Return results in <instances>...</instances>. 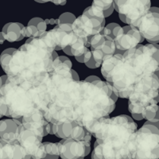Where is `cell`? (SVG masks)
Wrapping results in <instances>:
<instances>
[{"label": "cell", "mask_w": 159, "mask_h": 159, "mask_svg": "<svg viewBox=\"0 0 159 159\" xmlns=\"http://www.w3.org/2000/svg\"><path fill=\"white\" fill-rule=\"evenodd\" d=\"M55 48L56 42L51 30L38 31L15 49L4 72L7 76L38 84L52 64V52Z\"/></svg>", "instance_id": "cell-1"}, {"label": "cell", "mask_w": 159, "mask_h": 159, "mask_svg": "<svg viewBox=\"0 0 159 159\" xmlns=\"http://www.w3.org/2000/svg\"><path fill=\"white\" fill-rule=\"evenodd\" d=\"M159 71V48L157 43L138 45L123 52L107 81L119 97L128 98L136 82L145 75Z\"/></svg>", "instance_id": "cell-2"}, {"label": "cell", "mask_w": 159, "mask_h": 159, "mask_svg": "<svg viewBox=\"0 0 159 159\" xmlns=\"http://www.w3.org/2000/svg\"><path fill=\"white\" fill-rule=\"evenodd\" d=\"M137 127L133 119L125 115L102 117L92 122L84 127L96 139L92 158H129V139Z\"/></svg>", "instance_id": "cell-3"}, {"label": "cell", "mask_w": 159, "mask_h": 159, "mask_svg": "<svg viewBox=\"0 0 159 159\" xmlns=\"http://www.w3.org/2000/svg\"><path fill=\"white\" fill-rule=\"evenodd\" d=\"M48 102L38 86L18 76H7L0 87V114L22 120L38 110L45 111Z\"/></svg>", "instance_id": "cell-4"}, {"label": "cell", "mask_w": 159, "mask_h": 159, "mask_svg": "<svg viewBox=\"0 0 159 159\" xmlns=\"http://www.w3.org/2000/svg\"><path fill=\"white\" fill-rule=\"evenodd\" d=\"M113 92L107 81L100 79L92 82L80 80L79 91L72 107L74 121L87 127L99 118L108 117L116 108V102L111 99Z\"/></svg>", "instance_id": "cell-5"}, {"label": "cell", "mask_w": 159, "mask_h": 159, "mask_svg": "<svg viewBox=\"0 0 159 159\" xmlns=\"http://www.w3.org/2000/svg\"><path fill=\"white\" fill-rule=\"evenodd\" d=\"M129 158L159 157V130L147 121L130 135L128 143Z\"/></svg>", "instance_id": "cell-6"}, {"label": "cell", "mask_w": 159, "mask_h": 159, "mask_svg": "<svg viewBox=\"0 0 159 159\" xmlns=\"http://www.w3.org/2000/svg\"><path fill=\"white\" fill-rule=\"evenodd\" d=\"M158 75H145L138 80L128 97V110L133 113L142 114L148 107L158 103Z\"/></svg>", "instance_id": "cell-7"}, {"label": "cell", "mask_w": 159, "mask_h": 159, "mask_svg": "<svg viewBox=\"0 0 159 159\" xmlns=\"http://www.w3.org/2000/svg\"><path fill=\"white\" fill-rule=\"evenodd\" d=\"M105 26L103 11L92 5L86 8L83 15L76 18L72 23V32L79 37H89L101 30Z\"/></svg>", "instance_id": "cell-8"}, {"label": "cell", "mask_w": 159, "mask_h": 159, "mask_svg": "<svg viewBox=\"0 0 159 159\" xmlns=\"http://www.w3.org/2000/svg\"><path fill=\"white\" fill-rule=\"evenodd\" d=\"M113 6L122 22L136 27L139 19L150 8L151 2L150 0H114Z\"/></svg>", "instance_id": "cell-9"}, {"label": "cell", "mask_w": 159, "mask_h": 159, "mask_svg": "<svg viewBox=\"0 0 159 159\" xmlns=\"http://www.w3.org/2000/svg\"><path fill=\"white\" fill-rule=\"evenodd\" d=\"M42 140V137L25 129L22 123L19 125L17 141L25 150L26 158H45L46 152Z\"/></svg>", "instance_id": "cell-10"}, {"label": "cell", "mask_w": 159, "mask_h": 159, "mask_svg": "<svg viewBox=\"0 0 159 159\" xmlns=\"http://www.w3.org/2000/svg\"><path fill=\"white\" fill-rule=\"evenodd\" d=\"M137 29L142 36L151 43L159 42V9L150 7L138 22Z\"/></svg>", "instance_id": "cell-11"}, {"label": "cell", "mask_w": 159, "mask_h": 159, "mask_svg": "<svg viewBox=\"0 0 159 159\" xmlns=\"http://www.w3.org/2000/svg\"><path fill=\"white\" fill-rule=\"evenodd\" d=\"M116 49L127 51L135 47L144 41V38L139 33L137 27L133 25H126L121 27L114 39Z\"/></svg>", "instance_id": "cell-12"}, {"label": "cell", "mask_w": 159, "mask_h": 159, "mask_svg": "<svg viewBox=\"0 0 159 159\" xmlns=\"http://www.w3.org/2000/svg\"><path fill=\"white\" fill-rule=\"evenodd\" d=\"M59 156L64 159L83 158L86 155V142L84 140H75L62 139L57 143Z\"/></svg>", "instance_id": "cell-13"}, {"label": "cell", "mask_w": 159, "mask_h": 159, "mask_svg": "<svg viewBox=\"0 0 159 159\" xmlns=\"http://www.w3.org/2000/svg\"><path fill=\"white\" fill-rule=\"evenodd\" d=\"M21 123L25 129L34 132L41 137L49 134L51 123L48 122L44 116V112L38 110L29 116H23Z\"/></svg>", "instance_id": "cell-14"}, {"label": "cell", "mask_w": 159, "mask_h": 159, "mask_svg": "<svg viewBox=\"0 0 159 159\" xmlns=\"http://www.w3.org/2000/svg\"><path fill=\"white\" fill-rule=\"evenodd\" d=\"M49 134H55L61 139H70L83 140L85 134V128L78 124L76 121L56 125L51 123Z\"/></svg>", "instance_id": "cell-15"}, {"label": "cell", "mask_w": 159, "mask_h": 159, "mask_svg": "<svg viewBox=\"0 0 159 159\" xmlns=\"http://www.w3.org/2000/svg\"><path fill=\"white\" fill-rule=\"evenodd\" d=\"M26 158L25 150L18 141L4 142L0 140V159Z\"/></svg>", "instance_id": "cell-16"}, {"label": "cell", "mask_w": 159, "mask_h": 159, "mask_svg": "<svg viewBox=\"0 0 159 159\" xmlns=\"http://www.w3.org/2000/svg\"><path fill=\"white\" fill-rule=\"evenodd\" d=\"M21 121L17 119H3L0 121V140L4 142L16 141L18 129Z\"/></svg>", "instance_id": "cell-17"}, {"label": "cell", "mask_w": 159, "mask_h": 159, "mask_svg": "<svg viewBox=\"0 0 159 159\" xmlns=\"http://www.w3.org/2000/svg\"><path fill=\"white\" fill-rule=\"evenodd\" d=\"M2 34L8 42H19L25 37V27L19 22H9L2 28Z\"/></svg>", "instance_id": "cell-18"}, {"label": "cell", "mask_w": 159, "mask_h": 159, "mask_svg": "<svg viewBox=\"0 0 159 159\" xmlns=\"http://www.w3.org/2000/svg\"><path fill=\"white\" fill-rule=\"evenodd\" d=\"M69 45H70L72 56L77 57L80 56L84 52H86L88 47L90 46V44L89 42V38L79 37L74 34L72 42Z\"/></svg>", "instance_id": "cell-19"}, {"label": "cell", "mask_w": 159, "mask_h": 159, "mask_svg": "<svg viewBox=\"0 0 159 159\" xmlns=\"http://www.w3.org/2000/svg\"><path fill=\"white\" fill-rule=\"evenodd\" d=\"M123 54L122 53H117L115 52L114 54L107 56L103 58L102 61V68H101V73L103 77L107 80L110 76L111 72L113 70L114 67L116 64L119 61V60L121 59Z\"/></svg>", "instance_id": "cell-20"}, {"label": "cell", "mask_w": 159, "mask_h": 159, "mask_svg": "<svg viewBox=\"0 0 159 159\" xmlns=\"http://www.w3.org/2000/svg\"><path fill=\"white\" fill-rule=\"evenodd\" d=\"M45 147V158H58L59 157V150H58L57 143H52L49 142L43 143Z\"/></svg>", "instance_id": "cell-21"}, {"label": "cell", "mask_w": 159, "mask_h": 159, "mask_svg": "<svg viewBox=\"0 0 159 159\" xmlns=\"http://www.w3.org/2000/svg\"><path fill=\"white\" fill-rule=\"evenodd\" d=\"M15 49H14V48H9V49H5L0 55V65L2 66L3 71H5L7 67L11 55H12L13 52H15Z\"/></svg>", "instance_id": "cell-22"}, {"label": "cell", "mask_w": 159, "mask_h": 159, "mask_svg": "<svg viewBox=\"0 0 159 159\" xmlns=\"http://www.w3.org/2000/svg\"><path fill=\"white\" fill-rule=\"evenodd\" d=\"M29 25H34L35 27L38 29V31H44L46 30L47 28V23L45 22V20H43L41 18H34L30 20V22H28Z\"/></svg>", "instance_id": "cell-23"}, {"label": "cell", "mask_w": 159, "mask_h": 159, "mask_svg": "<svg viewBox=\"0 0 159 159\" xmlns=\"http://www.w3.org/2000/svg\"><path fill=\"white\" fill-rule=\"evenodd\" d=\"M76 19V17L74 15H72L70 12H65L63 13L59 18L57 19V24L60 23H72Z\"/></svg>", "instance_id": "cell-24"}, {"label": "cell", "mask_w": 159, "mask_h": 159, "mask_svg": "<svg viewBox=\"0 0 159 159\" xmlns=\"http://www.w3.org/2000/svg\"><path fill=\"white\" fill-rule=\"evenodd\" d=\"M114 0H93L92 5L100 8L103 11L107 10L113 5Z\"/></svg>", "instance_id": "cell-25"}, {"label": "cell", "mask_w": 159, "mask_h": 159, "mask_svg": "<svg viewBox=\"0 0 159 159\" xmlns=\"http://www.w3.org/2000/svg\"><path fill=\"white\" fill-rule=\"evenodd\" d=\"M106 27L108 28V29L111 31V34L112 36H113V38H114V39L115 38H116V34H118V32H119V30L121 29V26L117 23H110L107 25H106Z\"/></svg>", "instance_id": "cell-26"}, {"label": "cell", "mask_w": 159, "mask_h": 159, "mask_svg": "<svg viewBox=\"0 0 159 159\" xmlns=\"http://www.w3.org/2000/svg\"><path fill=\"white\" fill-rule=\"evenodd\" d=\"M84 64L86 65L87 67L90 68V69H96V68H99V66L101 65V64H99L98 62H96V61H95L94 58L92 57V56L91 57L90 59Z\"/></svg>", "instance_id": "cell-27"}, {"label": "cell", "mask_w": 159, "mask_h": 159, "mask_svg": "<svg viewBox=\"0 0 159 159\" xmlns=\"http://www.w3.org/2000/svg\"><path fill=\"white\" fill-rule=\"evenodd\" d=\"M49 2H52V3H54L55 5L58 6H64L65 5L67 0H48Z\"/></svg>", "instance_id": "cell-28"}, {"label": "cell", "mask_w": 159, "mask_h": 159, "mask_svg": "<svg viewBox=\"0 0 159 159\" xmlns=\"http://www.w3.org/2000/svg\"><path fill=\"white\" fill-rule=\"evenodd\" d=\"M114 10H115L114 9V6L112 5L110 8H108L107 10H105V11H103V15H104L105 18H107V17L110 16V15L112 14V12H113V11H114Z\"/></svg>", "instance_id": "cell-29"}, {"label": "cell", "mask_w": 159, "mask_h": 159, "mask_svg": "<svg viewBox=\"0 0 159 159\" xmlns=\"http://www.w3.org/2000/svg\"><path fill=\"white\" fill-rule=\"evenodd\" d=\"M59 59L61 61L65 62V63H66L67 65H69V66H71L72 67V62H71L70 59H69V57H66L65 56H61L59 57Z\"/></svg>", "instance_id": "cell-30"}, {"label": "cell", "mask_w": 159, "mask_h": 159, "mask_svg": "<svg viewBox=\"0 0 159 159\" xmlns=\"http://www.w3.org/2000/svg\"><path fill=\"white\" fill-rule=\"evenodd\" d=\"M99 80V78L98 77V76H88V77L86 78L84 80H86V81H88V82H92V81H95V80Z\"/></svg>", "instance_id": "cell-31"}, {"label": "cell", "mask_w": 159, "mask_h": 159, "mask_svg": "<svg viewBox=\"0 0 159 159\" xmlns=\"http://www.w3.org/2000/svg\"><path fill=\"white\" fill-rule=\"evenodd\" d=\"M132 115V117L134 118V119L135 120H143V117L142 116V114H138V113H133Z\"/></svg>", "instance_id": "cell-32"}, {"label": "cell", "mask_w": 159, "mask_h": 159, "mask_svg": "<svg viewBox=\"0 0 159 159\" xmlns=\"http://www.w3.org/2000/svg\"><path fill=\"white\" fill-rule=\"evenodd\" d=\"M62 50L64 51V52L66 53V54L68 55H70V56H72V52H71V49H70V45H67L66 47L64 48Z\"/></svg>", "instance_id": "cell-33"}, {"label": "cell", "mask_w": 159, "mask_h": 159, "mask_svg": "<svg viewBox=\"0 0 159 159\" xmlns=\"http://www.w3.org/2000/svg\"><path fill=\"white\" fill-rule=\"evenodd\" d=\"M71 72H72V78L74 80H80V78H79V76H78L77 72H76V71H74L73 69H72L71 70Z\"/></svg>", "instance_id": "cell-34"}, {"label": "cell", "mask_w": 159, "mask_h": 159, "mask_svg": "<svg viewBox=\"0 0 159 159\" xmlns=\"http://www.w3.org/2000/svg\"><path fill=\"white\" fill-rule=\"evenodd\" d=\"M49 24H51V25H55V24H57V19H53V18L49 19Z\"/></svg>", "instance_id": "cell-35"}, {"label": "cell", "mask_w": 159, "mask_h": 159, "mask_svg": "<svg viewBox=\"0 0 159 159\" xmlns=\"http://www.w3.org/2000/svg\"><path fill=\"white\" fill-rule=\"evenodd\" d=\"M4 41H5V39H4L3 36H2V32H0V44H3Z\"/></svg>", "instance_id": "cell-36"}, {"label": "cell", "mask_w": 159, "mask_h": 159, "mask_svg": "<svg viewBox=\"0 0 159 159\" xmlns=\"http://www.w3.org/2000/svg\"><path fill=\"white\" fill-rule=\"evenodd\" d=\"M2 116L1 114H0V118H2Z\"/></svg>", "instance_id": "cell-37"}]
</instances>
